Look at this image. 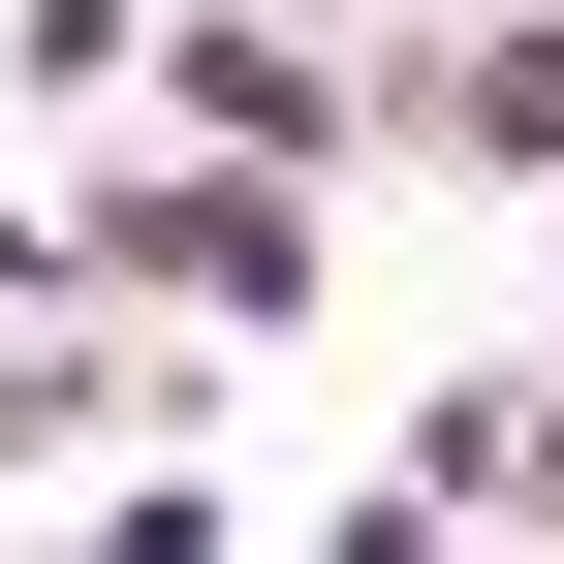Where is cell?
Here are the masks:
<instances>
[{"mask_svg": "<svg viewBox=\"0 0 564 564\" xmlns=\"http://www.w3.org/2000/svg\"><path fill=\"white\" fill-rule=\"evenodd\" d=\"M0 282H126V314H188V345H314V158H63V188H0Z\"/></svg>", "mask_w": 564, "mask_h": 564, "instance_id": "obj_1", "label": "cell"}, {"mask_svg": "<svg viewBox=\"0 0 564 564\" xmlns=\"http://www.w3.org/2000/svg\"><path fill=\"white\" fill-rule=\"evenodd\" d=\"M158 126H220V158H408L377 32H314V0H158Z\"/></svg>", "mask_w": 564, "mask_h": 564, "instance_id": "obj_2", "label": "cell"}, {"mask_svg": "<svg viewBox=\"0 0 564 564\" xmlns=\"http://www.w3.org/2000/svg\"><path fill=\"white\" fill-rule=\"evenodd\" d=\"M377 126L440 188H564V0H440V32L377 63Z\"/></svg>", "mask_w": 564, "mask_h": 564, "instance_id": "obj_3", "label": "cell"}, {"mask_svg": "<svg viewBox=\"0 0 564 564\" xmlns=\"http://www.w3.org/2000/svg\"><path fill=\"white\" fill-rule=\"evenodd\" d=\"M158 345H188V314H126V282H0V502H32V470H95L126 408H188Z\"/></svg>", "mask_w": 564, "mask_h": 564, "instance_id": "obj_4", "label": "cell"}, {"mask_svg": "<svg viewBox=\"0 0 564 564\" xmlns=\"http://www.w3.org/2000/svg\"><path fill=\"white\" fill-rule=\"evenodd\" d=\"M377 533H502V377H440V408L377 440Z\"/></svg>", "mask_w": 564, "mask_h": 564, "instance_id": "obj_5", "label": "cell"}, {"mask_svg": "<svg viewBox=\"0 0 564 564\" xmlns=\"http://www.w3.org/2000/svg\"><path fill=\"white\" fill-rule=\"evenodd\" d=\"M0 95H158V0H0Z\"/></svg>", "mask_w": 564, "mask_h": 564, "instance_id": "obj_6", "label": "cell"}, {"mask_svg": "<svg viewBox=\"0 0 564 564\" xmlns=\"http://www.w3.org/2000/svg\"><path fill=\"white\" fill-rule=\"evenodd\" d=\"M502 533H564V377H502Z\"/></svg>", "mask_w": 564, "mask_h": 564, "instance_id": "obj_7", "label": "cell"}, {"mask_svg": "<svg viewBox=\"0 0 564 564\" xmlns=\"http://www.w3.org/2000/svg\"><path fill=\"white\" fill-rule=\"evenodd\" d=\"M533 345H564V282H533Z\"/></svg>", "mask_w": 564, "mask_h": 564, "instance_id": "obj_8", "label": "cell"}]
</instances>
